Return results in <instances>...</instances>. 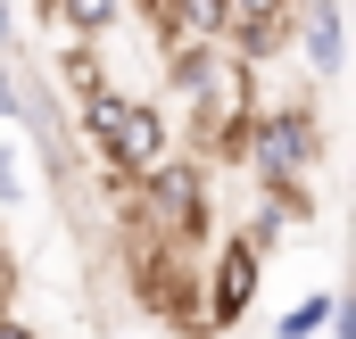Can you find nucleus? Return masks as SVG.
I'll return each mask as SVG.
<instances>
[{
    "instance_id": "f257e3e1",
    "label": "nucleus",
    "mask_w": 356,
    "mask_h": 339,
    "mask_svg": "<svg viewBox=\"0 0 356 339\" xmlns=\"http://www.w3.org/2000/svg\"><path fill=\"white\" fill-rule=\"evenodd\" d=\"M266 67L249 50H232L224 33H199V42H166V91L191 108V149L207 166H249V133H257V108H266Z\"/></svg>"
},
{
    "instance_id": "f03ea898",
    "label": "nucleus",
    "mask_w": 356,
    "mask_h": 339,
    "mask_svg": "<svg viewBox=\"0 0 356 339\" xmlns=\"http://www.w3.org/2000/svg\"><path fill=\"white\" fill-rule=\"evenodd\" d=\"M207 158L191 149V158H158L149 174H133L124 182V232H141V240H175V249H199L207 240V224H216V182H207Z\"/></svg>"
},
{
    "instance_id": "7ed1b4c3",
    "label": "nucleus",
    "mask_w": 356,
    "mask_h": 339,
    "mask_svg": "<svg viewBox=\"0 0 356 339\" xmlns=\"http://www.w3.org/2000/svg\"><path fill=\"white\" fill-rule=\"evenodd\" d=\"M83 108V141L99 149V166H108V182H133V174H149L158 158H166V108L158 99H141V91H91V99H75Z\"/></svg>"
},
{
    "instance_id": "20e7f679",
    "label": "nucleus",
    "mask_w": 356,
    "mask_h": 339,
    "mask_svg": "<svg viewBox=\"0 0 356 339\" xmlns=\"http://www.w3.org/2000/svg\"><path fill=\"white\" fill-rule=\"evenodd\" d=\"M323 158V116L307 91L266 99L257 108V133H249V182H307Z\"/></svg>"
},
{
    "instance_id": "39448f33",
    "label": "nucleus",
    "mask_w": 356,
    "mask_h": 339,
    "mask_svg": "<svg viewBox=\"0 0 356 339\" xmlns=\"http://www.w3.org/2000/svg\"><path fill=\"white\" fill-rule=\"evenodd\" d=\"M266 265H273V240L257 224L216 240V256H207V339H224V331L249 323V306H257V290H266Z\"/></svg>"
},
{
    "instance_id": "423d86ee",
    "label": "nucleus",
    "mask_w": 356,
    "mask_h": 339,
    "mask_svg": "<svg viewBox=\"0 0 356 339\" xmlns=\"http://www.w3.org/2000/svg\"><path fill=\"white\" fill-rule=\"evenodd\" d=\"M348 58H356L348 8H340V0H298V67H307L315 83H332Z\"/></svg>"
},
{
    "instance_id": "0eeeda50",
    "label": "nucleus",
    "mask_w": 356,
    "mask_h": 339,
    "mask_svg": "<svg viewBox=\"0 0 356 339\" xmlns=\"http://www.w3.org/2000/svg\"><path fill=\"white\" fill-rule=\"evenodd\" d=\"M33 8H42V25H50L58 42H75V33L99 42V33H116V25L133 17V0H33Z\"/></svg>"
},
{
    "instance_id": "6e6552de",
    "label": "nucleus",
    "mask_w": 356,
    "mask_h": 339,
    "mask_svg": "<svg viewBox=\"0 0 356 339\" xmlns=\"http://www.w3.org/2000/svg\"><path fill=\"white\" fill-rule=\"evenodd\" d=\"M332 315H340V290H307L298 306L273 315V339H315V331H332Z\"/></svg>"
},
{
    "instance_id": "1a4fd4ad",
    "label": "nucleus",
    "mask_w": 356,
    "mask_h": 339,
    "mask_svg": "<svg viewBox=\"0 0 356 339\" xmlns=\"http://www.w3.org/2000/svg\"><path fill=\"white\" fill-rule=\"evenodd\" d=\"M58 83L75 91V99H91V91H108V67H99V50H91L83 33H75V42L58 50Z\"/></svg>"
},
{
    "instance_id": "9d476101",
    "label": "nucleus",
    "mask_w": 356,
    "mask_h": 339,
    "mask_svg": "<svg viewBox=\"0 0 356 339\" xmlns=\"http://www.w3.org/2000/svg\"><path fill=\"white\" fill-rule=\"evenodd\" d=\"M332 339H356V290H340V315H332Z\"/></svg>"
},
{
    "instance_id": "9b49d317",
    "label": "nucleus",
    "mask_w": 356,
    "mask_h": 339,
    "mask_svg": "<svg viewBox=\"0 0 356 339\" xmlns=\"http://www.w3.org/2000/svg\"><path fill=\"white\" fill-rule=\"evenodd\" d=\"M0 339H42V331H33V323H25V315L8 306V315H0Z\"/></svg>"
}]
</instances>
